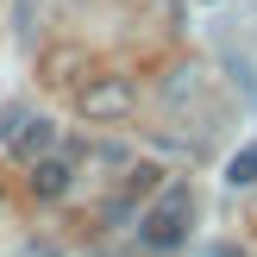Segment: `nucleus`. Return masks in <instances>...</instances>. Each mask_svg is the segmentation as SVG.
Listing matches in <instances>:
<instances>
[{
    "instance_id": "f257e3e1",
    "label": "nucleus",
    "mask_w": 257,
    "mask_h": 257,
    "mask_svg": "<svg viewBox=\"0 0 257 257\" xmlns=\"http://www.w3.org/2000/svg\"><path fill=\"white\" fill-rule=\"evenodd\" d=\"M188 220H195V188L188 182H163V195L138 213V245L145 251H176L188 238Z\"/></svg>"
},
{
    "instance_id": "f03ea898",
    "label": "nucleus",
    "mask_w": 257,
    "mask_h": 257,
    "mask_svg": "<svg viewBox=\"0 0 257 257\" xmlns=\"http://www.w3.org/2000/svg\"><path fill=\"white\" fill-rule=\"evenodd\" d=\"M132 107H138V88H132V75L94 69L82 88H75V113H82L88 125H119V119H132Z\"/></svg>"
},
{
    "instance_id": "7ed1b4c3",
    "label": "nucleus",
    "mask_w": 257,
    "mask_h": 257,
    "mask_svg": "<svg viewBox=\"0 0 257 257\" xmlns=\"http://www.w3.org/2000/svg\"><path fill=\"white\" fill-rule=\"evenodd\" d=\"M157 195H163V170H157V163H138V170L125 176V188L107 201V207H100V220L119 226V220H132V213L145 207V201H157Z\"/></svg>"
},
{
    "instance_id": "20e7f679",
    "label": "nucleus",
    "mask_w": 257,
    "mask_h": 257,
    "mask_svg": "<svg viewBox=\"0 0 257 257\" xmlns=\"http://www.w3.org/2000/svg\"><path fill=\"white\" fill-rule=\"evenodd\" d=\"M38 75H44V88H82L88 75H94V63H88L82 44H50L44 57H38Z\"/></svg>"
},
{
    "instance_id": "39448f33",
    "label": "nucleus",
    "mask_w": 257,
    "mask_h": 257,
    "mask_svg": "<svg viewBox=\"0 0 257 257\" xmlns=\"http://www.w3.org/2000/svg\"><path fill=\"white\" fill-rule=\"evenodd\" d=\"M69 188H75V163H69V157L50 151V157L25 163V195H32V201H63Z\"/></svg>"
},
{
    "instance_id": "423d86ee",
    "label": "nucleus",
    "mask_w": 257,
    "mask_h": 257,
    "mask_svg": "<svg viewBox=\"0 0 257 257\" xmlns=\"http://www.w3.org/2000/svg\"><path fill=\"white\" fill-rule=\"evenodd\" d=\"M7 151H13L19 163H38V157H50V151H57V125H50L44 113H32V119H25V132L13 138Z\"/></svg>"
},
{
    "instance_id": "0eeeda50",
    "label": "nucleus",
    "mask_w": 257,
    "mask_h": 257,
    "mask_svg": "<svg viewBox=\"0 0 257 257\" xmlns=\"http://www.w3.org/2000/svg\"><path fill=\"white\" fill-rule=\"evenodd\" d=\"M226 182L232 188H257V145H238L226 157Z\"/></svg>"
},
{
    "instance_id": "6e6552de",
    "label": "nucleus",
    "mask_w": 257,
    "mask_h": 257,
    "mask_svg": "<svg viewBox=\"0 0 257 257\" xmlns=\"http://www.w3.org/2000/svg\"><path fill=\"white\" fill-rule=\"evenodd\" d=\"M195 94H201V69H176L170 88H163V100H170V107H182V100H195Z\"/></svg>"
},
{
    "instance_id": "1a4fd4ad",
    "label": "nucleus",
    "mask_w": 257,
    "mask_h": 257,
    "mask_svg": "<svg viewBox=\"0 0 257 257\" xmlns=\"http://www.w3.org/2000/svg\"><path fill=\"white\" fill-rule=\"evenodd\" d=\"M25 119H32V113H25L19 100H13V107H0V145H13V138L25 132Z\"/></svg>"
},
{
    "instance_id": "9d476101",
    "label": "nucleus",
    "mask_w": 257,
    "mask_h": 257,
    "mask_svg": "<svg viewBox=\"0 0 257 257\" xmlns=\"http://www.w3.org/2000/svg\"><path fill=\"white\" fill-rule=\"evenodd\" d=\"M201 257H245V245H232V238H220V245H207Z\"/></svg>"
},
{
    "instance_id": "9b49d317",
    "label": "nucleus",
    "mask_w": 257,
    "mask_h": 257,
    "mask_svg": "<svg viewBox=\"0 0 257 257\" xmlns=\"http://www.w3.org/2000/svg\"><path fill=\"white\" fill-rule=\"evenodd\" d=\"M0 207H7V188H0Z\"/></svg>"
}]
</instances>
